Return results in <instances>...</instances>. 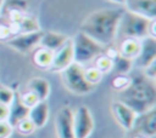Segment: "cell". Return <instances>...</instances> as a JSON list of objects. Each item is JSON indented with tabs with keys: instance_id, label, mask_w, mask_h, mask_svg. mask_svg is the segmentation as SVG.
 <instances>
[{
	"instance_id": "cell-1",
	"label": "cell",
	"mask_w": 156,
	"mask_h": 138,
	"mask_svg": "<svg viewBox=\"0 0 156 138\" xmlns=\"http://www.w3.org/2000/svg\"><path fill=\"white\" fill-rule=\"evenodd\" d=\"M124 7L100 8L89 13L80 24V31L98 41L104 47L117 40L118 25Z\"/></svg>"
},
{
	"instance_id": "cell-2",
	"label": "cell",
	"mask_w": 156,
	"mask_h": 138,
	"mask_svg": "<svg viewBox=\"0 0 156 138\" xmlns=\"http://www.w3.org/2000/svg\"><path fill=\"white\" fill-rule=\"evenodd\" d=\"M119 100L127 104L136 114H143L156 104V87L155 81L147 79L143 73L130 76L129 86L119 92Z\"/></svg>"
},
{
	"instance_id": "cell-3",
	"label": "cell",
	"mask_w": 156,
	"mask_h": 138,
	"mask_svg": "<svg viewBox=\"0 0 156 138\" xmlns=\"http://www.w3.org/2000/svg\"><path fill=\"white\" fill-rule=\"evenodd\" d=\"M151 21L154 19H147L145 17H141L139 15L124 10L122 18L119 21L117 39H127V38L136 39V40L145 39L146 36H149V28Z\"/></svg>"
},
{
	"instance_id": "cell-4",
	"label": "cell",
	"mask_w": 156,
	"mask_h": 138,
	"mask_svg": "<svg viewBox=\"0 0 156 138\" xmlns=\"http://www.w3.org/2000/svg\"><path fill=\"white\" fill-rule=\"evenodd\" d=\"M72 39V44H73V52H74V62L82 64V65H87L91 62H94V59L102 54L104 52V46L100 45L98 41H95L94 39H91L90 36H88L87 34H84L83 31H78L76 33V35Z\"/></svg>"
},
{
	"instance_id": "cell-5",
	"label": "cell",
	"mask_w": 156,
	"mask_h": 138,
	"mask_svg": "<svg viewBox=\"0 0 156 138\" xmlns=\"http://www.w3.org/2000/svg\"><path fill=\"white\" fill-rule=\"evenodd\" d=\"M84 68V65L73 62L60 73L65 87L74 96H87L94 91L95 86L90 85L85 80Z\"/></svg>"
},
{
	"instance_id": "cell-6",
	"label": "cell",
	"mask_w": 156,
	"mask_h": 138,
	"mask_svg": "<svg viewBox=\"0 0 156 138\" xmlns=\"http://www.w3.org/2000/svg\"><path fill=\"white\" fill-rule=\"evenodd\" d=\"M95 121L89 107L79 105L73 110L74 138H89L94 131Z\"/></svg>"
},
{
	"instance_id": "cell-7",
	"label": "cell",
	"mask_w": 156,
	"mask_h": 138,
	"mask_svg": "<svg viewBox=\"0 0 156 138\" xmlns=\"http://www.w3.org/2000/svg\"><path fill=\"white\" fill-rule=\"evenodd\" d=\"M43 33V30L34 33H20L17 35L11 36L7 41H5V44L10 48L20 53H29L39 47Z\"/></svg>"
},
{
	"instance_id": "cell-8",
	"label": "cell",
	"mask_w": 156,
	"mask_h": 138,
	"mask_svg": "<svg viewBox=\"0 0 156 138\" xmlns=\"http://www.w3.org/2000/svg\"><path fill=\"white\" fill-rule=\"evenodd\" d=\"M55 132L57 138H74L73 109L71 107L63 105L56 111Z\"/></svg>"
},
{
	"instance_id": "cell-9",
	"label": "cell",
	"mask_w": 156,
	"mask_h": 138,
	"mask_svg": "<svg viewBox=\"0 0 156 138\" xmlns=\"http://www.w3.org/2000/svg\"><path fill=\"white\" fill-rule=\"evenodd\" d=\"M132 131H135L138 136H141L144 138H152L156 134V110L155 108L143 114H138Z\"/></svg>"
},
{
	"instance_id": "cell-10",
	"label": "cell",
	"mask_w": 156,
	"mask_h": 138,
	"mask_svg": "<svg viewBox=\"0 0 156 138\" xmlns=\"http://www.w3.org/2000/svg\"><path fill=\"white\" fill-rule=\"evenodd\" d=\"M111 110H112L115 120L117 121V123L123 130H126V131H132L133 130L135 119L138 116V114L133 109H130L127 104H124L119 99H116V100L112 102Z\"/></svg>"
},
{
	"instance_id": "cell-11",
	"label": "cell",
	"mask_w": 156,
	"mask_h": 138,
	"mask_svg": "<svg viewBox=\"0 0 156 138\" xmlns=\"http://www.w3.org/2000/svg\"><path fill=\"white\" fill-rule=\"evenodd\" d=\"M73 62H74L73 44H72V39L69 38L62 47H60L57 51L54 52L52 63H51V67L49 70L54 71V73H61L63 69H66Z\"/></svg>"
},
{
	"instance_id": "cell-12",
	"label": "cell",
	"mask_w": 156,
	"mask_h": 138,
	"mask_svg": "<svg viewBox=\"0 0 156 138\" xmlns=\"http://www.w3.org/2000/svg\"><path fill=\"white\" fill-rule=\"evenodd\" d=\"M140 42H141L140 52L133 62H134V68L143 70L150 63L156 61V38L146 36L145 39L140 40Z\"/></svg>"
},
{
	"instance_id": "cell-13",
	"label": "cell",
	"mask_w": 156,
	"mask_h": 138,
	"mask_svg": "<svg viewBox=\"0 0 156 138\" xmlns=\"http://www.w3.org/2000/svg\"><path fill=\"white\" fill-rule=\"evenodd\" d=\"M123 7L147 19H156V0H126Z\"/></svg>"
},
{
	"instance_id": "cell-14",
	"label": "cell",
	"mask_w": 156,
	"mask_h": 138,
	"mask_svg": "<svg viewBox=\"0 0 156 138\" xmlns=\"http://www.w3.org/2000/svg\"><path fill=\"white\" fill-rule=\"evenodd\" d=\"M50 117V105L48 100H39L32 108H29L28 119L33 122L35 128H43Z\"/></svg>"
},
{
	"instance_id": "cell-15",
	"label": "cell",
	"mask_w": 156,
	"mask_h": 138,
	"mask_svg": "<svg viewBox=\"0 0 156 138\" xmlns=\"http://www.w3.org/2000/svg\"><path fill=\"white\" fill-rule=\"evenodd\" d=\"M68 39H69V36L66 35V34H62V33H57V31H44L39 46L55 52L60 47H62Z\"/></svg>"
},
{
	"instance_id": "cell-16",
	"label": "cell",
	"mask_w": 156,
	"mask_h": 138,
	"mask_svg": "<svg viewBox=\"0 0 156 138\" xmlns=\"http://www.w3.org/2000/svg\"><path fill=\"white\" fill-rule=\"evenodd\" d=\"M27 90L32 91L39 98V100H48L51 92V85L46 79L37 76L28 81Z\"/></svg>"
},
{
	"instance_id": "cell-17",
	"label": "cell",
	"mask_w": 156,
	"mask_h": 138,
	"mask_svg": "<svg viewBox=\"0 0 156 138\" xmlns=\"http://www.w3.org/2000/svg\"><path fill=\"white\" fill-rule=\"evenodd\" d=\"M140 48H141L140 40L130 39V38L121 39V42L118 45L119 54L122 57H126V58H129V59H133V61L138 57V54L140 52Z\"/></svg>"
},
{
	"instance_id": "cell-18",
	"label": "cell",
	"mask_w": 156,
	"mask_h": 138,
	"mask_svg": "<svg viewBox=\"0 0 156 138\" xmlns=\"http://www.w3.org/2000/svg\"><path fill=\"white\" fill-rule=\"evenodd\" d=\"M28 113H29V108H27L26 105H23L20 102V99H18V97L16 94V98H15L13 103L10 105V116H9V120L7 121L15 128V126L20 121H22L23 119L28 117Z\"/></svg>"
},
{
	"instance_id": "cell-19",
	"label": "cell",
	"mask_w": 156,
	"mask_h": 138,
	"mask_svg": "<svg viewBox=\"0 0 156 138\" xmlns=\"http://www.w3.org/2000/svg\"><path fill=\"white\" fill-rule=\"evenodd\" d=\"M34 0H4L1 11H0V17L11 10L20 11L22 13H29V10Z\"/></svg>"
},
{
	"instance_id": "cell-20",
	"label": "cell",
	"mask_w": 156,
	"mask_h": 138,
	"mask_svg": "<svg viewBox=\"0 0 156 138\" xmlns=\"http://www.w3.org/2000/svg\"><path fill=\"white\" fill-rule=\"evenodd\" d=\"M52 58H54V52L48 50V48H44V47L39 46L38 48L34 50L33 62L40 69L49 70L50 67H51V63H52Z\"/></svg>"
},
{
	"instance_id": "cell-21",
	"label": "cell",
	"mask_w": 156,
	"mask_h": 138,
	"mask_svg": "<svg viewBox=\"0 0 156 138\" xmlns=\"http://www.w3.org/2000/svg\"><path fill=\"white\" fill-rule=\"evenodd\" d=\"M40 29V24L39 21L35 16H33L32 13H24L21 23H20V33H34V31H39Z\"/></svg>"
},
{
	"instance_id": "cell-22",
	"label": "cell",
	"mask_w": 156,
	"mask_h": 138,
	"mask_svg": "<svg viewBox=\"0 0 156 138\" xmlns=\"http://www.w3.org/2000/svg\"><path fill=\"white\" fill-rule=\"evenodd\" d=\"M134 69L133 59L122 57L121 54L113 61V70L117 71V75H129Z\"/></svg>"
},
{
	"instance_id": "cell-23",
	"label": "cell",
	"mask_w": 156,
	"mask_h": 138,
	"mask_svg": "<svg viewBox=\"0 0 156 138\" xmlns=\"http://www.w3.org/2000/svg\"><path fill=\"white\" fill-rule=\"evenodd\" d=\"M96 69H99L102 74H108L113 70V61L110 59L108 57H106L104 53L98 56L94 59V64H93Z\"/></svg>"
},
{
	"instance_id": "cell-24",
	"label": "cell",
	"mask_w": 156,
	"mask_h": 138,
	"mask_svg": "<svg viewBox=\"0 0 156 138\" xmlns=\"http://www.w3.org/2000/svg\"><path fill=\"white\" fill-rule=\"evenodd\" d=\"M84 76H85V80L90 85H93V86H96L104 79V74L99 69H96L94 65H90V67H85L84 68Z\"/></svg>"
},
{
	"instance_id": "cell-25",
	"label": "cell",
	"mask_w": 156,
	"mask_h": 138,
	"mask_svg": "<svg viewBox=\"0 0 156 138\" xmlns=\"http://www.w3.org/2000/svg\"><path fill=\"white\" fill-rule=\"evenodd\" d=\"M15 98H16L15 91L12 88H10V87L4 86V85L0 84V103L10 107L13 103Z\"/></svg>"
},
{
	"instance_id": "cell-26",
	"label": "cell",
	"mask_w": 156,
	"mask_h": 138,
	"mask_svg": "<svg viewBox=\"0 0 156 138\" xmlns=\"http://www.w3.org/2000/svg\"><path fill=\"white\" fill-rule=\"evenodd\" d=\"M130 84V76L129 75H117L112 80V88L115 91L122 92L124 91Z\"/></svg>"
},
{
	"instance_id": "cell-27",
	"label": "cell",
	"mask_w": 156,
	"mask_h": 138,
	"mask_svg": "<svg viewBox=\"0 0 156 138\" xmlns=\"http://www.w3.org/2000/svg\"><path fill=\"white\" fill-rule=\"evenodd\" d=\"M17 97H18L20 102H21L23 105H26L27 108H32L34 104H37V103L39 102V98H38L32 91H28V90H26L23 93H21V94L17 96Z\"/></svg>"
},
{
	"instance_id": "cell-28",
	"label": "cell",
	"mask_w": 156,
	"mask_h": 138,
	"mask_svg": "<svg viewBox=\"0 0 156 138\" xmlns=\"http://www.w3.org/2000/svg\"><path fill=\"white\" fill-rule=\"evenodd\" d=\"M15 128H16L21 134H24V136L32 134V133L37 130L35 126L33 125V122H32L28 117H26V119H23L22 121H20V122L15 126Z\"/></svg>"
},
{
	"instance_id": "cell-29",
	"label": "cell",
	"mask_w": 156,
	"mask_h": 138,
	"mask_svg": "<svg viewBox=\"0 0 156 138\" xmlns=\"http://www.w3.org/2000/svg\"><path fill=\"white\" fill-rule=\"evenodd\" d=\"M15 128L13 126L6 120V121H0V138H10L13 133Z\"/></svg>"
},
{
	"instance_id": "cell-30",
	"label": "cell",
	"mask_w": 156,
	"mask_h": 138,
	"mask_svg": "<svg viewBox=\"0 0 156 138\" xmlns=\"http://www.w3.org/2000/svg\"><path fill=\"white\" fill-rule=\"evenodd\" d=\"M106 57H108L110 59L115 61L118 56H119V51H118V46H115L113 44H110L107 46L104 47V52H102Z\"/></svg>"
},
{
	"instance_id": "cell-31",
	"label": "cell",
	"mask_w": 156,
	"mask_h": 138,
	"mask_svg": "<svg viewBox=\"0 0 156 138\" xmlns=\"http://www.w3.org/2000/svg\"><path fill=\"white\" fill-rule=\"evenodd\" d=\"M11 30L7 22H0V42H5L11 38Z\"/></svg>"
},
{
	"instance_id": "cell-32",
	"label": "cell",
	"mask_w": 156,
	"mask_h": 138,
	"mask_svg": "<svg viewBox=\"0 0 156 138\" xmlns=\"http://www.w3.org/2000/svg\"><path fill=\"white\" fill-rule=\"evenodd\" d=\"M141 73H143L147 79L155 81V77H156V61H154L152 63H150L145 69L141 70Z\"/></svg>"
},
{
	"instance_id": "cell-33",
	"label": "cell",
	"mask_w": 156,
	"mask_h": 138,
	"mask_svg": "<svg viewBox=\"0 0 156 138\" xmlns=\"http://www.w3.org/2000/svg\"><path fill=\"white\" fill-rule=\"evenodd\" d=\"M9 116H10V107L0 103V121L9 120Z\"/></svg>"
},
{
	"instance_id": "cell-34",
	"label": "cell",
	"mask_w": 156,
	"mask_h": 138,
	"mask_svg": "<svg viewBox=\"0 0 156 138\" xmlns=\"http://www.w3.org/2000/svg\"><path fill=\"white\" fill-rule=\"evenodd\" d=\"M106 1L112 2V4H116V5L121 6V7H123L124 6V2H126V0H106Z\"/></svg>"
},
{
	"instance_id": "cell-35",
	"label": "cell",
	"mask_w": 156,
	"mask_h": 138,
	"mask_svg": "<svg viewBox=\"0 0 156 138\" xmlns=\"http://www.w3.org/2000/svg\"><path fill=\"white\" fill-rule=\"evenodd\" d=\"M2 2H4V0H0V11H1V6H2Z\"/></svg>"
},
{
	"instance_id": "cell-36",
	"label": "cell",
	"mask_w": 156,
	"mask_h": 138,
	"mask_svg": "<svg viewBox=\"0 0 156 138\" xmlns=\"http://www.w3.org/2000/svg\"><path fill=\"white\" fill-rule=\"evenodd\" d=\"M135 138H144V137H141V136H136Z\"/></svg>"
}]
</instances>
